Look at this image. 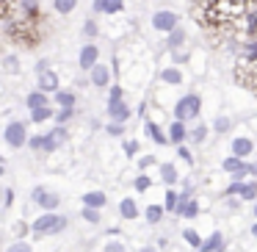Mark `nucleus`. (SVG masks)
Returning <instances> with one entry per match:
<instances>
[{
  "label": "nucleus",
  "mask_w": 257,
  "mask_h": 252,
  "mask_svg": "<svg viewBox=\"0 0 257 252\" xmlns=\"http://www.w3.org/2000/svg\"><path fill=\"white\" fill-rule=\"evenodd\" d=\"M221 244H224L221 233H213V235H210V238H207V241H202V246H199V249H202V252H216V249H218V246H221Z\"/></svg>",
  "instance_id": "obj_19"
},
{
  "label": "nucleus",
  "mask_w": 257,
  "mask_h": 252,
  "mask_svg": "<svg viewBox=\"0 0 257 252\" xmlns=\"http://www.w3.org/2000/svg\"><path fill=\"white\" fill-rule=\"evenodd\" d=\"M205 136H207V130L202 128V125H199V128H196V130H191V139H194V141H202V139H205Z\"/></svg>",
  "instance_id": "obj_33"
},
{
  "label": "nucleus",
  "mask_w": 257,
  "mask_h": 252,
  "mask_svg": "<svg viewBox=\"0 0 257 252\" xmlns=\"http://www.w3.org/2000/svg\"><path fill=\"white\" fill-rule=\"evenodd\" d=\"M144 252H155V249H144Z\"/></svg>",
  "instance_id": "obj_44"
},
{
  "label": "nucleus",
  "mask_w": 257,
  "mask_h": 252,
  "mask_svg": "<svg viewBox=\"0 0 257 252\" xmlns=\"http://www.w3.org/2000/svg\"><path fill=\"white\" fill-rule=\"evenodd\" d=\"M6 252H31V246L28 244H14V246H9Z\"/></svg>",
  "instance_id": "obj_37"
},
{
  "label": "nucleus",
  "mask_w": 257,
  "mask_h": 252,
  "mask_svg": "<svg viewBox=\"0 0 257 252\" xmlns=\"http://www.w3.org/2000/svg\"><path fill=\"white\" fill-rule=\"evenodd\" d=\"M69 117H72V108H64V111L58 114V122H67Z\"/></svg>",
  "instance_id": "obj_40"
},
{
  "label": "nucleus",
  "mask_w": 257,
  "mask_h": 252,
  "mask_svg": "<svg viewBox=\"0 0 257 252\" xmlns=\"http://www.w3.org/2000/svg\"><path fill=\"white\" fill-rule=\"evenodd\" d=\"M216 130H218V133H224V130H229V119L218 117V119H216Z\"/></svg>",
  "instance_id": "obj_35"
},
{
  "label": "nucleus",
  "mask_w": 257,
  "mask_h": 252,
  "mask_svg": "<svg viewBox=\"0 0 257 252\" xmlns=\"http://www.w3.org/2000/svg\"><path fill=\"white\" fill-rule=\"evenodd\" d=\"M199 97L196 95H185L183 100H177V106H174V119H194V117H199Z\"/></svg>",
  "instance_id": "obj_3"
},
{
  "label": "nucleus",
  "mask_w": 257,
  "mask_h": 252,
  "mask_svg": "<svg viewBox=\"0 0 257 252\" xmlns=\"http://www.w3.org/2000/svg\"><path fill=\"white\" fill-rule=\"evenodd\" d=\"M20 14H25V17H31V20H42L39 0H20Z\"/></svg>",
  "instance_id": "obj_14"
},
{
  "label": "nucleus",
  "mask_w": 257,
  "mask_h": 252,
  "mask_svg": "<svg viewBox=\"0 0 257 252\" xmlns=\"http://www.w3.org/2000/svg\"><path fill=\"white\" fill-rule=\"evenodd\" d=\"M53 6H56V12H58V14H69V12H75L78 0H56Z\"/></svg>",
  "instance_id": "obj_24"
},
{
  "label": "nucleus",
  "mask_w": 257,
  "mask_h": 252,
  "mask_svg": "<svg viewBox=\"0 0 257 252\" xmlns=\"http://www.w3.org/2000/svg\"><path fill=\"white\" fill-rule=\"evenodd\" d=\"M161 172H163V180H166V183H174V180H177V169H174L172 163H163Z\"/></svg>",
  "instance_id": "obj_27"
},
{
  "label": "nucleus",
  "mask_w": 257,
  "mask_h": 252,
  "mask_svg": "<svg viewBox=\"0 0 257 252\" xmlns=\"http://www.w3.org/2000/svg\"><path fill=\"white\" fill-rule=\"evenodd\" d=\"M108 114H111L113 122H124L130 117V108L124 106L122 100H108Z\"/></svg>",
  "instance_id": "obj_7"
},
{
  "label": "nucleus",
  "mask_w": 257,
  "mask_h": 252,
  "mask_svg": "<svg viewBox=\"0 0 257 252\" xmlns=\"http://www.w3.org/2000/svg\"><path fill=\"white\" fill-rule=\"evenodd\" d=\"M227 194H240L243 200H254L257 197V183H235V186H229Z\"/></svg>",
  "instance_id": "obj_12"
},
{
  "label": "nucleus",
  "mask_w": 257,
  "mask_h": 252,
  "mask_svg": "<svg viewBox=\"0 0 257 252\" xmlns=\"http://www.w3.org/2000/svg\"><path fill=\"white\" fill-rule=\"evenodd\" d=\"M25 103H28V108H42V106H50V103H47V92H31V95H28V100H25Z\"/></svg>",
  "instance_id": "obj_18"
},
{
  "label": "nucleus",
  "mask_w": 257,
  "mask_h": 252,
  "mask_svg": "<svg viewBox=\"0 0 257 252\" xmlns=\"http://www.w3.org/2000/svg\"><path fill=\"white\" fill-rule=\"evenodd\" d=\"M111 100H122V89H119V86H113V89H111Z\"/></svg>",
  "instance_id": "obj_42"
},
{
  "label": "nucleus",
  "mask_w": 257,
  "mask_h": 252,
  "mask_svg": "<svg viewBox=\"0 0 257 252\" xmlns=\"http://www.w3.org/2000/svg\"><path fill=\"white\" fill-rule=\"evenodd\" d=\"M161 213H163V208H161V205H150V208H147V219H150L152 224H155L158 219H161Z\"/></svg>",
  "instance_id": "obj_28"
},
{
  "label": "nucleus",
  "mask_w": 257,
  "mask_h": 252,
  "mask_svg": "<svg viewBox=\"0 0 257 252\" xmlns=\"http://www.w3.org/2000/svg\"><path fill=\"white\" fill-rule=\"evenodd\" d=\"M83 31H86V36H97V23H94V20H89V23L83 25Z\"/></svg>",
  "instance_id": "obj_34"
},
{
  "label": "nucleus",
  "mask_w": 257,
  "mask_h": 252,
  "mask_svg": "<svg viewBox=\"0 0 257 252\" xmlns=\"http://www.w3.org/2000/svg\"><path fill=\"white\" fill-rule=\"evenodd\" d=\"M94 12L105 14V17H111V14H122L124 12V0H94Z\"/></svg>",
  "instance_id": "obj_5"
},
{
  "label": "nucleus",
  "mask_w": 257,
  "mask_h": 252,
  "mask_svg": "<svg viewBox=\"0 0 257 252\" xmlns=\"http://www.w3.org/2000/svg\"><path fill=\"white\" fill-rule=\"evenodd\" d=\"M6 141L12 147H23V141H25V125L23 122H12L6 128Z\"/></svg>",
  "instance_id": "obj_6"
},
{
  "label": "nucleus",
  "mask_w": 257,
  "mask_h": 252,
  "mask_svg": "<svg viewBox=\"0 0 257 252\" xmlns=\"http://www.w3.org/2000/svg\"><path fill=\"white\" fill-rule=\"evenodd\" d=\"M86 205L89 208H102L105 205V194H102V191H91V194H86Z\"/></svg>",
  "instance_id": "obj_23"
},
{
  "label": "nucleus",
  "mask_w": 257,
  "mask_h": 252,
  "mask_svg": "<svg viewBox=\"0 0 257 252\" xmlns=\"http://www.w3.org/2000/svg\"><path fill=\"white\" fill-rule=\"evenodd\" d=\"M136 150H139L136 141H127V144H124V152H127V155H136Z\"/></svg>",
  "instance_id": "obj_39"
},
{
  "label": "nucleus",
  "mask_w": 257,
  "mask_h": 252,
  "mask_svg": "<svg viewBox=\"0 0 257 252\" xmlns=\"http://www.w3.org/2000/svg\"><path fill=\"white\" fill-rule=\"evenodd\" d=\"M183 45H185V31L177 25V28L169 34V47H174V50H177V47H183Z\"/></svg>",
  "instance_id": "obj_20"
},
{
  "label": "nucleus",
  "mask_w": 257,
  "mask_h": 252,
  "mask_svg": "<svg viewBox=\"0 0 257 252\" xmlns=\"http://www.w3.org/2000/svg\"><path fill=\"white\" fill-rule=\"evenodd\" d=\"M6 34L12 42L23 47H34L39 45L42 39V31H39V20H31L25 14H14L12 20H6Z\"/></svg>",
  "instance_id": "obj_1"
},
{
  "label": "nucleus",
  "mask_w": 257,
  "mask_h": 252,
  "mask_svg": "<svg viewBox=\"0 0 257 252\" xmlns=\"http://www.w3.org/2000/svg\"><path fill=\"white\" fill-rule=\"evenodd\" d=\"M39 89L47 92V95H50V92H58V78L50 69H47V72H39Z\"/></svg>",
  "instance_id": "obj_13"
},
{
  "label": "nucleus",
  "mask_w": 257,
  "mask_h": 252,
  "mask_svg": "<svg viewBox=\"0 0 257 252\" xmlns=\"http://www.w3.org/2000/svg\"><path fill=\"white\" fill-rule=\"evenodd\" d=\"M97 58H100V50H97V45H86L83 50H80V67H83V69L97 67Z\"/></svg>",
  "instance_id": "obj_8"
},
{
  "label": "nucleus",
  "mask_w": 257,
  "mask_h": 252,
  "mask_svg": "<svg viewBox=\"0 0 257 252\" xmlns=\"http://www.w3.org/2000/svg\"><path fill=\"white\" fill-rule=\"evenodd\" d=\"M64 141H67V128H56L50 136L42 139V147H45V150H56L58 144H64Z\"/></svg>",
  "instance_id": "obj_9"
},
{
  "label": "nucleus",
  "mask_w": 257,
  "mask_h": 252,
  "mask_svg": "<svg viewBox=\"0 0 257 252\" xmlns=\"http://www.w3.org/2000/svg\"><path fill=\"white\" fill-rule=\"evenodd\" d=\"M254 216H257V208H254Z\"/></svg>",
  "instance_id": "obj_45"
},
{
  "label": "nucleus",
  "mask_w": 257,
  "mask_h": 252,
  "mask_svg": "<svg viewBox=\"0 0 257 252\" xmlns=\"http://www.w3.org/2000/svg\"><path fill=\"white\" fill-rule=\"evenodd\" d=\"M34 200L39 202L42 208H47V211H56V208H58V202H61L56 194H47L45 189H36V191H34Z\"/></svg>",
  "instance_id": "obj_11"
},
{
  "label": "nucleus",
  "mask_w": 257,
  "mask_h": 252,
  "mask_svg": "<svg viewBox=\"0 0 257 252\" xmlns=\"http://www.w3.org/2000/svg\"><path fill=\"white\" fill-rule=\"evenodd\" d=\"M147 130H150V136H152V139H155V141H161V144H163V141H166V136H163L161 133V128H158V125H147Z\"/></svg>",
  "instance_id": "obj_30"
},
{
  "label": "nucleus",
  "mask_w": 257,
  "mask_h": 252,
  "mask_svg": "<svg viewBox=\"0 0 257 252\" xmlns=\"http://www.w3.org/2000/svg\"><path fill=\"white\" fill-rule=\"evenodd\" d=\"M185 241H188L191 246H202V241H199V235L194 233V230H185Z\"/></svg>",
  "instance_id": "obj_32"
},
{
  "label": "nucleus",
  "mask_w": 257,
  "mask_h": 252,
  "mask_svg": "<svg viewBox=\"0 0 257 252\" xmlns=\"http://www.w3.org/2000/svg\"><path fill=\"white\" fill-rule=\"evenodd\" d=\"M177 216H185V219H194L196 213H199V205H196V202H191L188 200V194H183L180 197V205H177Z\"/></svg>",
  "instance_id": "obj_10"
},
{
  "label": "nucleus",
  "mask_w": 257,
  "mask_h": 252,
  "mask_svg": "<svg viewBox=\"0 0 257 252\" xmlns=\"http://www.w3.org/2000/svg\"><path fill=\"white\" fill-rule=\"evenodd\" d=\"M119 213H122L124 219H136V216H139V208H136L133 200H122V205H119Z\"/></svg>",
  "instance_id": "obj_21"
},
{
  "label": "nucleus",
  "mask_w": 257,
  "mask_h": 252,
  "mask_svg": "<svg viewBox=\"0 0 257 252\" xmlns=\"http://www.w3.org/2000/svg\"><path fill=\"white\" fill-rule=\"evenodd\" d=\"M122 122H113V125H108V133H111V136H122Z\"/></svg>",
  "instance_id": "obj_36"
},
{
  "label": "nucleus",
  "mask_w": 257,
  "mask_h": 252,
  "mask_svg": "<svg viewBox=\"0 0 257 252\" xmlns=\"http://www.w3.org/2000/svg\"><path fill=\"white\" fill-rule=\"evenodd\" d=\"M67 227V216H56V213H47V216L36 219L34 224V233L36 235H50V233H58V230Z\"/></svg>",
  "instance_id": "obj_2"
},
{
  "label": "nucleus",
  "mask_w": 257,
  "mask_h": 252,
  "mask_svg": "<svg viewBox=\"0 0 257 252\" xmlns=\"http://www.w3.org/2000/svg\"><path fill=\"white\" fill-rule=\"evenodd\" d=\"M177 205H180V197L174 194V191H169V194H166V208H169V211H177Z\"/></svg>",
  "instance_id": "obj_31"
},
{
  "label": "nucleus",
  "mask_w": 257,
  "mask_h": 252,
  "mask_svg": "<svg viewBox=\"0 0 257 252\" xmlns=\"http://www.w3.org/2000/svg\"><path fill=\"white\" fill-rule=\"evenodd\" d=\"M83 219H86V222H91V224H97V222H100V213H97V208H89V205H86Z\"/></svg>",
  "instance_id": "obj_29"
},
{
  "label": "nucleus",
  "mask_w": 257,
  "mask_h": 252,
  "mask_svg": "<svg viewBox=\"0 0 257 252\" xmlns=\"http://www.w3.org/2000/svg\"><path fill=\"white\" fill-rule=\"evenodd\" d=\"M108 80H111V69H108V67H102V64L91 67V83H94V86H105Z\"/></svg>",
  "instance_id": "obj_15"
},
{
  "label": "nucleus",
  "mask_w": 257,
  "mask_h": 252,
  "mask_svg": "<svg viewBox=\"0 0 257 252\" xmlns=\"http://www.w3.org/2000/svg\"><path fill=\"white\" fill-rule=\"evenodd\" d=\"M185 136H188V130H185L183 119H174L172 128H169V139H172V141H183Z\"/></svg>",
  "instance_id": "obj_17"
},
{
  "label": "nucleus",
  "mask_w": 257,
  "mask_h": 252,
  "mask_svg": "<svg viewBox=\"0 0 257 252\" xmlns=\"http://www.w3.org/2000/svg\"><path fill=\"white\" fill-rule=\"evenodd\" d=\"M251 150H254V144H251V139H235V141H232V152H235L238 158H246Z\"/></svg>",
  "instance_id": "obj_16"
},
{
  "label": "nucleus",
  "mask_w": 257,
  "mask_h": 252,
  "mask_svg": "<svg viewBox=\"0 0 257 252\" xmlns=\"http://www.w3.org/2000/svg\"><path fill=\"white\" fill-rule=\"evenodd\" d=\"M105 252H124V246H122V244H108Z\"/></svg>",
  "instance_id": "obj_41"
},
{
  "label": "nucleus",
  "mask_w": 257,
  "mask_h": 252,
  "mask_svg": "<svg viewBox=\"0 0 257 252\" xmlns=\"http://www.w3.org/2000/svg\"><path fill=\"white\" fill-rule=\"evenodd\" d=\"M161 80L163 83H183V72H180V69H163Z\"/></svg>",
  "instance_id": "obj_22"
},
{
  "label": "nucleus",
  "mask_w": 257,
  "mask_h": 252,
  "mask_svg": "<svg viewBox=\"0 0 257 252\" xmlns=\"http://www.w3.org/2000/svg\"><path fill=\"white\" fill-rule=\"evenodd\" d=\"M31 114H34V122H45V119L53 117V108L42 106V108H31Z\"/></svg>",
  "instance_id": "obj_25"
},
{
  "label": "nucleus",
  "mask_w": 257,
  "mask_h": 252,
  "mask_svg": "<svg viewBox=\"0 0 257 252\" xmlns=\"http://www.w3.org/2000/svg\"><path fill=\"white\" fill-rule=\"evenodd\" d=\"M56 100H58V106H64V108H72L75 106V95H72V92H58Z\"/></svg>",
  "instance_id": "obj_26"
},
{
  "label": "nucleus",
  "mask_w": 257,
  "mask_h": 252,
  "mask_svg": "<svg viewBox=\"0 0 257 252\" xmlns=\"http://www.w3.org/2000/svg\"><path fill=\"white\" fill-rule=\"evenodd\" d=\"M136 189H139V191H144V189H150V180H147V178H144V175H141V178H139V180H136Z\"/></svg>",
  "instance_id": "obj_38"
},
{
  "label": "nucleus",
  "mask_w": 257,
  "mask_h": 252,
  "mask_svg": "<svg viewBox=\"0 0 257 252\" xmlns=\"http://www.w3.org/2000/svg\"><path fill=\"white\" fill-rule=\"evenodd\" d=\"M254 235H257V224H254Z\"/></svg>",
  "instance_id": "obj_43"
},
{
  "label": "nucleus",
  "mask_w": 257,
  "mask_h": 252,
  "mask_svg": "<svg viewBox=\"0 0 257 252\" xmlns=\"http://www.w3.org/2000/svg\"><path fill=\"white\" fill-rule=\"evenodd\" d=\"M152 28H155V31H163V34H172V31L177 28V14L169 12V9L155 12V14H152Z\"/></svg>",
  "instance_id": "obj_4"
}]
</instances>
